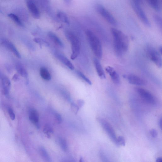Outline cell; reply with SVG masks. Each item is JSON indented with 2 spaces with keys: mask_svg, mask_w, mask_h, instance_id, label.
Instances as JSON below:
<instances>
[{
  "mask_svg": "<svg viewBox=\"0 0 162 162\" xmlns=\"http://www.w3.org/2000/svg\"><path fill=\"white\" fill-rule=\"evenodd\" d=\"M156 162H162V159L161 158H158L156 159Z\"/></svg>",
  "mask_w": 162,
  "mask_h": 162,
  "instance_id": "obj_39",
  "label": "cell"
},
{
  "mask_svg": "<svg viewBox=\"0 0 162 162\" xmlns=\"http://www.w3.org/2000/svg\"><path fill=\"white\" fill-rule=\"evenodd\" d=\"M148 3L155 10L158 12L160 11V7L159 0H147Z\"/></svg>",
  "mask_w": 162,
  "mask_h": 162,
  "instance_id": "obj_21",
  "label": "cell"
},
{
  "mask_svg": "<svg viewBox=\"0 0 162 162\" xmlns=\"http://www.w3.org/2000/svg\"><path fill=\"white\" fill-rule=\"evenodd\" d=\"M8 111L9 116L12 120H15V115L13 110L10 107L8 108Z\"/></svg>",
  "mask_w": 162,
  "mask_h": 162,
  "instance_id": "obj_31",
  "label": "cell"
},
{
  "mask_svg": "<svg viewBox=\"0 0 162 162\" xmlns=\"http://www.w3.org/2000/svg\"><path fill=\"white\" fill-rule=\"evenodd\" d=\"M86 33L91 50L98 58H101L102 55V48L99 39L90 30H87Z\"/></svg>",
  "mask_w": 162,
  "mask_h": 162,
  "instance_id": "obj_2",
  "label": "cell"
},
{
  "mask_svg": "<svg viewBox=\"0 0 162 162\" xmlns=\"http://www.w3.org/2000/svg\"><path fill=\"white\" fill-rule=\"evenodd\" d=\"M141 0H134L133 2L139 4L141 2Z\"/></svg>",
  "mask_w": 162,
  "mask_h": 162,
  "instance_id": "obj_40",
  "label": "cell"
},
{
  "mask_svg": "<svg viewBox=\"0 0 162 162\" xmlns=\"http://www.w3.org/2000/svg\"><path fill=\"white\" fill-rule=\"evenodd\" d=\"M55 55L56 58L69 69L72 70L74 69V66L72 63L64 55L57 52L55 53Z\"/></svg>",
  "mask_w": 162,
  "mask_h": 162,
  "instance_id": "obj_14",
  "label": "cell"
},
{
  "mask_svg": "<svg viewBox=\"0 0 162 162\" xmlns=\"http://www.w3.org/2000/svg\"><path fill=\"white\" fill-rule=\"evenodd\" d=\"M98 120L103 129L107 132L112 141L118 146L117 138L116 133L111 125L104 119L98 118Z\"/></svg>",
  "mask_w": 162,
  "mask_h": 162,
  "instance_id": "obj_6",
  "label": "cell"
},
{
  "mask_svg": "<svg viewBox=\"0 0 162 162\" xmlns=\"http://www.w3.org/2000/svg\"><path fill=\"white\" fill-rule=\"evenodd\" d=\"M49 38L55 43L61 47L64 46V44L59 38L56 35L51 31H49L48 34Z\"/></svg>",
  "mask_w": 162,
  "mask_h": 162,
  "instance_id": "obj_17",
  "label": "cell"
},
{
  "mask_svg": "<svg viewBox=\"0 0 162 162\" xmlns=\"http://www.w3.org/2000/svg\"><path fill=\"white\" fill-rule=\"evenodd\" d=\"M55 116L58 123L59 124H60L62 122V118L60 115L58 113H55Z\"/></svg>",
  "mask_w": 162,
  "mask_h": 162,
  "instance_id": "obj_34",
  "label": "cell"
},
{
  "mask_svg": "<svg viewBox=\"0 0 162 162\" xmlns=\"http://www.w3.org/2000/svg\"><path fill=\"white\" fill-rule=\"evenodd\" d=\"M1 78L3 93L6 97L9 98L11 86V81L8 77L5 76L1 75Z\"/></svg>",
  "mask_w": 162,
  "mask_h": 162,
  "instance_id": "obj_11",
  "label": "cell"
},
{
  "mask_svg": "<svg viewBox=\"0 0 162 162\" xmlns=\"http://www.w3.org/2000/svg\"><path fill=\"white\" fill-rule=\"evenodd\" d=\"M124 78L127 79L129 82L131 84L138 86H144L145 84V81L139 76L135 74L124 75Z\"/></svg>",
  "mask_w": 162,
  "mask_h": 162,
  "instance_id": "obj_10",
  "label": "cell"
},
{
  "mask_svg": "<svg viewBox=\"0 0 162 162\" xmlns=\"http://www.w3.org/2000/svg\"><path fill=\"white\" fill-rule=\"evenodd\" d=\"M59 143L61 149L64 151H66L68 150V144L65 140L62 138H59Z\"/></svg>",
  "mask_w": 162,
  "mask_h": 162,
  "instance_id": "obj_24",
  "label": "cell"
},
{
  "mask_svg": "<svg viewBox=\"0 0 162 162\" xmlns=\"http://www.w3.org/2000/svg\"><path fill=\"white\" fill-rule=\"evenodd\" d=\"M150 135L151 136L154 138H156L158 135V133L157 131L154 129H152L150 131Z\"/></svg>",
  "mask_w": 162,
  "mask_h": 162,
  "instance_id": "obj_33",
  "label": "cell"
},
{
  "mask_svg": "<svg viewBox=\"0 0 162 162\" xmlns=\"http://www.w3.org/2000/svg\"><path fill=\"white\" fill-rule=\"evenodd\" d=\"M29 118L30 121L38 129L40 128L39 118L38 113L34 109H31L29 112Z\"/></svg>",
  "mask_w": 162,
  "mask_h": 162,
  "instance_id": "obj_13",
  "label": "cell"
},
{
  "mask_svg": "<svg viewBox=\"0 0 162 162\" xmlns=\"http://www.w3.org/2000/svg\"><path fill=\"white\" fill-rule=\"evenodd\" d=\"M159 125L160 126V127L161 129V130H162V118H161L160 120L159 121Z\"/></svg>",
  "mask_w": 162,
  "mask_h": 162,
  "instance_id": "obj_38",
  "label": "cell"
},
{
  "mask_svg": "<svg viewBox=\"0 0 162 162\" xmlns=\"http://www.w3.org/2000/svg\"><path fill=\"white\" fill-rule=\"evenodd\" d=\"M20 79V77L18 74H15L13 76L12 78V80L15 82L18 81Z\"/></svg>",
  "mask_w": 162,
  "mask_h": 162,
  "instance_id": "obj_35",
  "label": "cell"
},
{
  "mask_svg": "<svg viewBox=\"0 0 162 162\" xmlns=\"http://www.w3.org/2000/svg\"><path fill=\"white\" fill-rule=\"evenodd\" d=\"M162 46H161L160 47H159V53L160 54V55H162Z\"/></svg>",
  "mask_w": 162,
  "mask_h": 162,
  "instance_id": "obj_41",
  "label": "cell"
},
{
  "mask_svg": "<svg viewBox=\"0 0 162 162\" xmlns=\"http://www.w3.org/2000/svg\"><path fill=\"white\" fill-rule=\"evenodd\" d=\"M114 39V45L116 54L121 56L127 51L129 45L128 38L123 32L115 28L111 29Z\"/></svg>",
  "mask_w": 162,
  "mask_h": 162,
  "instance_id": "obj_1",
  "label": "cell"
},
{
  "mask_svg": "<svg viewBox=\"0 0 162 162\" xmlns=\"http://www.w3.org/2000/svg\"><path fill=\"white\" fill-rule=\"evenodd\" d=\"M105 70L109 74L111 79L115 84H119L121 83V79L117 73L113 68L108 66L105 68Z\"/></svg>",
  "mask_w": 162,
  "mask_h": 162,
  "instance_id": "obj_12",
  "label": "cell"
},
{
  "mask_svg": "<svg viewBox=\"0 0 162 162\" xmlns=\"http://www.w3.org/2000/svg\"><path fill=\"white\" fill-rule=\"evenodd\" d=\"M77 73L78 75L81 77V78L85 81L87 83H88L89 85H91L92 84V83L91 81L85 75H84L83 73L80 71H77Z\"/></svg>",
  "mask_w": 162,
  "mask_h": 162,
  "instance_id": "obj_27",
  "label": "cell"
},
{
  "mask_svg": "<svg viewBox=\"0 0 162 162\" xmlns=\"http://www.w3.org/2000/svg\"><path fill=\"white\" fill-rule=\"evenodd\" d=\"M0 13H2V10L0 9Z\"/></svg>",
  "mask_w": 162,
  "mask_h": 162,
  "instance_id": "obj_43",
  "label": "cell"
},
{
  "mask_svg": "<svg viewBox=\"0 0 162 162\" xmlns=\"http://www.w3.org/2000/svg\"><path fill=\"white\" fill-rule=\"evenodd\" d=\"M8 17L14 22L18 26L23 27L24 25L21 21L18 16L14 13H10L8 15Z\"/></svg>",
  "mask_w": 162,
  "mask_h": 162,
  "instance_id": "obj_23",
  "label": "cell"
},
{
  "mask_svg": "<svg viewBox=\"0 0 162 162\" xmlns=\"http://www.w3.org/2000/svg\"><path fill=\"white\" fill-rule=\"evenodd\" d=\"M94 63L98 76L101 79H105L106 78V76H105L104 69L99 61L97 59L94 58Z\"/></svg>",
  "mask_w": 162,
  "mask_h": 162,
  "instance_id": "obj_15",
  "label": "cell"
},
{
  "mask_svg": "<svg viewBox=\"0 0 162 162\" xmlns=\"http://www.w3.org/2000/svg\"><path fill=\"white\" fill-rule=\"evenodd\" d=\"M80 161L82 162L83 161V158H82L81 157L80 159Z\"/></svg>",
  "mask_w": 162,
  "mask_h": 162,
  "instance_id": "obj_42",
  "label": "cell"
},
{
  "mask_svg": "<svg viewBox=\"0 0 162 162\" xmlns=\"http://www.w3.org/2000/svg\"><path fill=\"white\" fill-rule=\"evenodd\" d=\"M16 68L17 72L19 75L24 77H28V74L27 70L20 63H18L16 65Z\"/></svg>",
  "mask_w": 162,
  "mask_h": 162,
  "instance_id": "obj_20",
  "label": "cell"
},
{
  "mask_svg": "<svg viewBox=\"0 0 162 162\" xmlns=\"http://www.w3.org/2000/svg\"><path fill=\"white\" fill-rule=\"evenodd\" d=\"M39 152L41 157L46 161L48 162L51 161L50 156L44 147H40L39 149Z\"/></svg>",
  "mask_w": 162,
  "mask_h": 162,
  "instance_id": "obj_22",
  "label": "cell"
},
{
  "mask_svg": "<svg viewBox=\"0 0 162 162\" xmlns=\"http://www.w3.org/2000/svg\"><path fill=\"white\" fill-rule=\"evenodd\" d=\"M52 132L53 129L50 126L47 125L45 127L44 129V132L47 135L48 137H50L51 133Z\"/></svg>",
  "mask_w": 162,
  "mask_h": 162,
  "instance_id": "obj_29",
  "label": "cell"
},
{
  "mask_svg": "<svg viewBox=\"0 0 162 162\" xmlns=\"http://www.w3.org/2000/svg\"><path fill=\"white\" fill-rule=\"evenodd\" d=\"M26 4L28 10L34 18L39 19L41 16L40 11L33 0H26Z\"/></svg>",
  "mask_w": 162,
  "mask_h": 162,
  "instance_id": "obj_9",
  "label": "cell"
},
{
  "mask_svg": "<svg viewBox=\"0 0 162 162\" xmlns=\"http://www.w3.org/2000/svg\"><path fill=\"white\" fill-rule=\"evenodd\" d=\"M147 54L150 60L159 68L162 67L161 55L155 48L150 46L146 48Z\"/></svg>",
  "mask_w": 162,
  "mask_h": 162,
  "instance_id": "obj_4",
  "label": "cell"
},
{
  "mask_svg": "<svg viewBox=\"0 0 162 162\" xmlns=\"http://www.w3.org/2000/svg\"><path fill=\"white\" fill-rule=\"evenodd\" d=\"M40 73L41 78L44 80L49 81L51 80V74L45 68H41L40 70Z\"/></svg>",
  "mask_w": 162,
  "mask_h": 162,
  "instance_id": "obj_19",
  "label": "cell"
},
{
  "mask_svg": "<svg viewBox=\"0 0 162 162\" xmlns=\"http://www.w3.org/2000/svg\"><path fill=\"white\" fill-rule=\"evenodd\" d=\"M2 44L7 48L9 49L19 58H21V55L17 50L16 47L10 41L7 40H4Z\"/></svg>",
  "mask_w": 162,
  "mask_h": 162,
  "instance_id": "obj_16",
  "label": "cell"
},
{
  "mask_svg": "<svg viewBox=\"0 0 162 162\" xmlns=\"http://www.w3.org/2000/svg\"><path fill=\"white\" fill-rule=\"evenodd\" d=\"M65 35L67 39L71 43L72 53L71 58L75 60L78 56L80 52V43L76 35L72 31L67 30L65 32Z\"/></svg>",
  "mask_w": 162,
  "mask_h": 162,
  "instance_id": "obj_3",
  "label": "cell"
},
{
  "mask_svg": "<svg viewBox=\"0 0 162 162\" xmlns=\"http://www.w3.org/2000/svg\"><path fill=\"white\" fill-rule=\"evenodd\" d=\"M154 22L160 29H162V20L161 18L159 15H154L153 16Z\"/></svg>",
  "mask_w": 162,
  "mask_h": 162,
  "instance_id": "obj_26",
  "label": "cell"
},
{
  "mask_svg": "<svg viewBox=\"0 0 162 162\" xmlns=\"http://www.w3.org/2000/svg\"><path fill=\"white\" fill-rule=\"evenodd\" d=\"M95 9L97 12L109 23L115 26L117 25V22L115 18L103 6L100 4L97 5Z\"/></svg>",
  "mask_w": 162,
  "mask_h": 162,
  "instance_id": "obj_5",
  "label": "cell"
},
{
  "mask_svg": "<svg viewBox=\"0 0 162 162\" xmlns=\"http://www.w3.org/2000/svg\"><path fill=\"white\" fill-rule=\"evenodd\" d=\"M34 41L40 45H45L47 46H48L49 45L46 41L41 38H35L34 39Z\"/></svg>",
  "mask_w": 162,
  "mask_h": 162,
  "instance_id": "obj_28",
  "label": "cell"
},
{
  "mask_svg": "<svg viewBox=\"0 0 162 162\" xmlns=\"http://www.w3.org/2000/svg\"><path fill=\"white\" fill-rule=\"evenodd\" d=\"M43 8L47 12L51 9L49 0H40Z\"/></svg>",
  "mask_w": 162,
  "mask_h": 162,
  "instance_id": "obj_25",
  "label": "cell"
},
{
  "mask_svg": "<svg viewBox=\"0 0 162 162\" xmlns=\"http://www.w3.org/2000/svg\"><path fill=\"white\" fill-rule=\"evenodd\" d=\"M136 91L140 96L147 102L151 104L155 102L154 96L149 91L142 88H138Z\"/></svg>",
  "mask_w": 162,
  "mask_h": 162,
  "instance_id": "obj_8",
  "label": "cell"
},
{
  "mask_svg": "<svg viewBox=\"0 0 162 162\" xmlns=\"http://www.w3.org/2000/svg\"><path fill=\"white\" fill-rule=\"evenodd\" d=\"M118 146H124L125 145V141L124 137L120 136L117 138Z\"/></svg>",
  "mask_w": 162,
  "mask_h": 162,
  "instance_id": "obj_30",
  "label": "cell"
},
{
  "mask_svg": "<svg viewBox=\"0 0 162 162\" xmlns=\"http://www.w3.org/2000/svg\"><path fill=\"white\" fill-rule=\"evenodd\" d=\"M71 107L73 111L75 114H77L80 108L77 105L73 103L71 104Z\"/></svg>",
  "mask_w": 162,
  "mask_h": 162,
  "instance_id": "obj_32",
  "label": "cell"
},
{
  "mask_svg": "<svg viewBox=\"0 0 162 162\" xmlns=\"http://www.w3.org/2000/svg\"><path fill=\"white\" fill-rule=\"evenodd\" d=\"M56 17L58 19H59L61 22L69 25L70 24V21L69 18L66 14L64 12L61 11H59L56 15Z\"/></svg>",
  "mask_w": 162,
  "mask_h": 162,
  "instance_id": "obj_18",
  "label": "cell"
},
{
  "mask_svg": "<svg viewBox=\"0 0 162 162\" xmlns=\"http://www.w3.org/2000/svg\"><path fill=\"white\" fill-rule=\"evenodd\" d=\"M65 3L68 5H69L71 3V0H64Z\"/></svg>",
  "mask_w": 162,
  "mask_h": 162,
  "instance_id": "obj_37",
  "label": "cell"
},
{
  "mask_svg": "<svg viewBox=\"0 0 162 162\" xmlns=\"http://www.w3.org/2000/svg\"><path fill=\"white\" fill-rule=\"evenodd\" d=\"M84 103V101L83 100H79L78 101H77V104H78V105H78L79 108H80L83 106Z\"/></svg>",
  "mask_w": 162,
  "mask_h": 162,
  "instance_id": "obj_36",
  "label": "cell"
},
{
  "mask_svg": "<svg viewBox=\"0 0 162 162\" xmlns=\"http://www.w3.org/2000/svg\"><path fill=\"white\" fill-rule=\"evenodd\" d=\"M132 6L136 15L144 25L147 27H151V25L148 19L139 4L133 2Z\"/></svg>",
  "mask_w": 162,
  "mask_h": 162,
  "instance_id": "obj_7",
  "label": "cell"
}]
</instances>
